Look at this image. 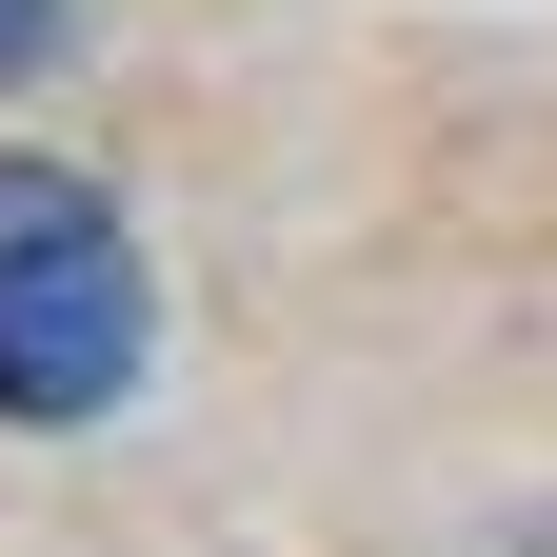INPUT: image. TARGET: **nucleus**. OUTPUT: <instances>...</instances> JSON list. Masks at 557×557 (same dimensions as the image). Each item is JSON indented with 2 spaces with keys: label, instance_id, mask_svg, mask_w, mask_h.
<instances>
[{
  "label": "nucleus",
  "instance_id": "nucleus-1",
  "mask_svg": "<svg viewBox=\"0 0 557 557\" xmlns=\"http://www.w3.org/2000/svg\"><path fill=\"white\" fill-rule=\"evenodd\" d=\"M139 338H160V278L139 220L81 160H0V418L21 438H81L139 398Z\"/></svg>",
  "mask_w": 557,
  "mask_h": 557
},
{
  "label": "nucleus",
  "instance_id": "nucleus-2",
  "mask_svg": "<svg viewBox=\"0 0 557 557\" xmlns=\"http://www.w3.org/2000/svg\"><path fill=\"white\" fill-rule=\"evenodd\" d=\"M60 60V0H0V81H40Z\"/></svg>",
  "mask_w": 557,
  "mask_h": 557
}]
</instances>
